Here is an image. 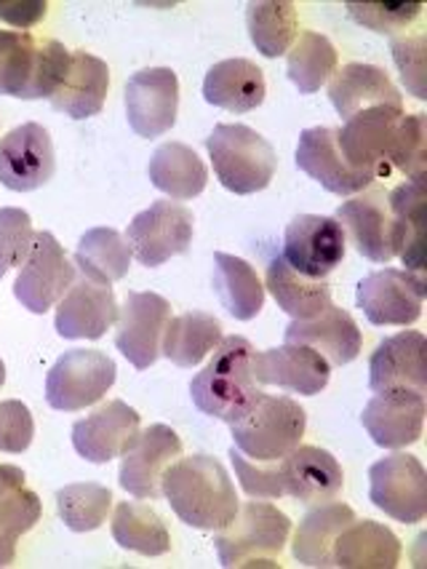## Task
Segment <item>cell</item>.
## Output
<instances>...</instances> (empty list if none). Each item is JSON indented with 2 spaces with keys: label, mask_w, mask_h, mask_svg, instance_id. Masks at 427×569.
Wrapping results in <instances>:
<instances>
[{
  "label": "cell",
  "mask_w": 427,
  "mask_h": 569,
  "mask_svg": "<svg viewBox=\"0 0 427 569\" xmlns=\"http://www.w3.org/2000/svg\"><path fill=\"white\" fill-rule=\"evenodd\" d=\"M425 295V276L385 268L358 283L356 302L374 327H411L423 316Z\"/></svg>",
  "instance_id": "cell-10"
},
{
  "label": "cell",
  "mask_w": 427,
  "mask_h": 569,
  "mask_svg": "<svg viewBox=\"0 0 427 569\" xmlns=\"http://www.w3.org/2000/svg\"><path fill=\"white\" fill-rule=\"evenodd\" d=\"M393 59H396L400 81H404L409 94L417 99H427V38H396L390 43Z\"/></svg>",
  "instance_id": "cell-45"
},
{
  "label": "cell",
  "mask_w": 427,
  "mask_h": 569,
  "mask_svg": "<svg viewBox=\"0 0 427 569\" xmlns=\"http://www.w3.org/2000/svg\"><path fill=\"white\" fill-rule=\"evenodd\" d=\"M45 0H0V19L28 32L45 17Z\"/></svg>",
  "instance_id": "cell-47"
},
{
  "label": "cell",
  "mask_w": 427,
  "mask_h": 569,
  "mask_svg": "<svg viewBox=\"0 0 427 569\" xmlns=\"http://www.w3.org/2000/svg\"><path fill=\"white\" fill-rule=\"evenodd\" d=\"M193 211L176 201H155L129 222L126 241L134 257L148 268L185 254L193 243Z\"/></svg>",
  "instance_id": "cell-11"
},
{
  "label": "cell",
  "mask_w": 427,
  "mask_h": 569,
  "mask_svg": "<svg viewBox=\"0 0 427 569\" xmlns=\"http://www.w3.org/2000/svg\"><path fill=\"white\" fill-rule=\"evenodd\" d=\"M212 361L190 382V396L203 415L222 422H238L254 409L262 390L252 372L254 346L246 337H222Z\"/></svg>",
  "instance_id": "cell-2"
},
{
  "label": "cell",
  "mask_w": 427,
  "mask_h": 569,
  "mask_svg": "<svg viewBox=\"0 0 427 569\" xmlns=\"http://www.w3.org/2000/svg\"><path fill=\"white\" fill-rule=\"evenodd\" d=\"M427 340L423 332H398L385 337L369 359V388L374 393L409 388L417 393L427 390L425 367Z\"/></svg>",
  "instance_id": "cell-23"
},
{
  "label": "cell",
  "mask_w": 427,
  "mask_h": 569,
  "mask_svg": "<svg viewBox=\"0 0 427 569\" xmlns=\"http://www.w3.org/2000/svg\"><path fill=\"white\" fill-rule=\"evenodd\" d=\"M113 540L126 551L142 556H163L171 551V535L161 513L144 502H118L113 516Z\"/></svg>",
  "instance_id": "cell-38"
},
{
  "label": "cell",
  "mask_w": 427,
  "mask_h": 569,
  "mask_svg": "<svg viewBox=\"0 0 427 569\" xmlns=\"http://www.w3.org/2000/svg\"><path fill=\"white\" fill-rule=\"evenodd\" d=\"M369 500L400 525H419L427 516V471L414 455L396 452L369 468Z\"/></svg>",
  "instance_id": "cell-9"
},
{
  "label": "cell",
  "mask_w": 427,
  "mask_h": 569,
  "mask_svg": "<svg viewBox=\"0 0 427 569\" xmlns=\"http://www.w3.org/2000/svg\"><path fill=\"white\" fill-rule=\"evenodd\" d=\"M345 9L360 28L393 36L419 17L423 3H390V0H385V3H347Z\"/></svg>",
  "instance_id": "cell-42"
},
{
  "label": "cell",
  "mask_w": 427,
  "mask_h": 569,
  "mask_svg": "<svg viewBox=\"0 0 427 569\" xmlns=\"http://www.w3.org/2000/svg\"><path fill=\"white\" fill-rule=\"evenodd\" d=\"M57 158L51 134L41 123H22L0 137V184L17 193L43 188L54 177Z\"/></svg>",
  "instance_id": "cell-16"
},
{
  "label": "cell",
  "mask_w": 427,
  "mask_h": 569,
  "mask_svg": "<svg viewBox=\"0 0 427 569\" xmlns=\"http://www.w3.org/2000/svg\"><path fill=\"white\" fill-rule=\"evenodd\" d=\"M230 458H233L235 476H238L241 489L254 500H278L284 498V479H281L278 460L275 462H254L246 455H241L238 449H230Z\"/></svg>",
  "instance_id": "cell-43"
},
{
  "label": "cell",
  "mask_w": 427,
  "mask_h": 569,
  "mask_svg": "<svg viewBox=\"0 0 427 569\" xmlns=\"http://www.w3.org/2000/svg\"><path fill=\"white\" fill-rule=\"evenodd\" d=\"M72 51L24 30H0V97L51 99L70 68Z\"/></svg>",
  "instance_id": "cell-3"
},
{
  "label": "cell",
  "mask_w": 427,
  "mask_h": 569,
  "mask_svg": "<svg viewBox=\"0 0 427 569\" xmlns=\"http://www.w3.org/2000/svg\"><path fill=\"white\" fill-rule=\"evenodd\" d=\"M222 342V323L212 313L190 310L166 323L161 356L182 369H193Z\"/></svg>",
  "instance_id": "cell-35"
},
{
  "label": "cell",
  "mask_w": 427,
  "mask_h": 569,
  "mask_svg": "<svg viewBox=\"0 0 427 569\" xmlns=\"http://www.w3.org/2000/svg\"><path fill=\"white\" fill-rule=\"evenodd\" d=\"M292 521L284 511L262 500L238 506V513L227 527L216 529V553L222 567H278L275 559L284 553Z\"/></svg>",
  "instance_id": "cell-5"
},
{
  "label": "cell",
  "mask_w": 427,
  "mask_h": 569,
  "mask_svg": "<svg viewBox=\"0 0 427 569\" xmlns=\"http://www.w3.org/2000/svg\"><path fill=\"white\" fill-rule=\"evenodd\" d=\"M161 495L187 527L216 532L238 513V495L225 466L209 455L180 458L166 468Z\"/></svg>",
  "instance_id": "cell-1"
},
{
  "label": "cell",
  "mask_w": 427,
  "mask_h": 569,
  "mask_svg": "<svg viewBox=\"0 0 427 569\" xmlns=\"http://www.w3.org/2000/svg\"><path fill=\"white\" fill-rule=\"evenodd\" d=\"M32 236V220L22 209H0V278L24 262Z\"/></svg>",
  "instance_id": "cell-44"
},
{
  "label": "cell",
  "mask_w": 427,
  "mask_h": 569,
  "mask_svg": "<svg viewBox=\"0 0 427 569\" xmlns=\"http://www.w3.org/2000/svg\"><path fill=\"white\" fill-rule=\"evenodd\" d=\"M337 62L339 57L334 43L321 32L307 30L288 51V81L297 86L299 94H315V91H321V86L332 81V76L337 72Z\"/></svg>",
  "instance_id": "cell-39"
},
{
  "label": "cell",
  "mask_w": 427,
  "mask_h": 569,
  "mask_svg": "<svg viewBox=\"0 0 427 569\" xmlns=\"http://www.w3.org/2000/svg\"><path fill=\"white\" fill-rule=\"evenodd\" d=\"M400 540L379 521H350L334 542V567L393 569L400 561Z\"/></svg>",
  "instance_id": "cell-30"
},
{
  "label": "cell",
  "mask_w": 427,
  "mask_h": 569,
  "mask_svg": "<svg viewBox=\"0 0 427 569\" xmlns=\"http://www.w3.org/2000/svg\"><path fill=\"white\" fill-rule=\"evenodd\" d=\"M182 458V439L174 428L155 422L131 439L126 452L121 455L118 481L136 500L161 498V479L174 460Z\"/></svg>",
  "instance_id": "cell-13"
},
{
  "label": "cell",
  "mask_w": 427,
  "mask_h": 569,
  "mask_svg": "<svg viewBox=\"0 0 427 569\" xmlns=\"http://www.w3.org/2000/svg\"><path fill=\"white\" fill-rule=\"evenodd\" d=\"M350 521H356V513L345 502L328 500L313 506L294 535V559L305 567H334V542Z\"/></svg>",
  "instance_id": "cell-31"
},
{
  "label": "cell",
  "mask_w": 427,
  "mask_h": 569,
  "mask_svg": "<svg viewBox=\"0 0 427 569\" xmlns=\"http://www.w3.org/2000/svg\"><path fill=\"white\" fill-rule=\"evenodd\" d=\"M216 180L235 196H252L273 182L278 156L260 131L243 123H216L206 137Z\"/></svg>",
  "instance_id": "cell-4"
},
{
  "label": "cell",
  "mask_w": 427,
  "mask_h": 569,
  "mask_svg": "<svg viewBox=\"0 0 427 569\" xmlns=\"http://www.w3.org/2000/svg\"><path fill=\"white\" fill-rule=\"evenodd\" d=\"M140 422L142 417L134 407L115 399L72 426V447L83 460L104 466L126 452L131 439L140 433Z\"/></svg>",
  "instance_id": "cell-21"
},
{
  "label": "cell",
  "mask_w": 427,
  "mask_h": 569,
  "mask_svg": "<svg viewBox=\"0 0 427 569\" xmlns=\"http://www.w3.org/2000/svg\"><path fill=\"white\" fill-rule=\"evenodd\" d=\"M404 108H372L353 116L337 129V142L345 161L353 169L372 171L377 180L390 174L393 142H396L398 123Z\"/></svg>",
  "instance_id": "cell-14"
},
{
  "label": "cell",
  "mask_w": 427,
  "mask_h": 569,
  "mask_svg": "<svg viewBox=\"0 0 427 569\" xmlns=\"http://www.w3.org/2000/svg\"><path fill=\"white\" fill-rule=\"evenodd\" d=\"M214 292L222 308L233 319L252 321L265 308V287L246 260L216 251L214 254Z\"/></svg>",
  "instance_id": "cell-34"
},
{
  "label": "cell",
  "mask_w": 427,
  "mask_h": 569,
  "mask_svg": "<svg viewBox=\"0 0 427 569\" xmlns=\"http://www.w3.org/2000/svg\"><path fill=\"white\" fill-rule=\"evenodd\" d=\"M278 471L288 498L299 500L302 506L334 500L345 485L337 458L321 447L299 445L292 449L286 458L278 460Z\"/></svg>",
  "instance_id": "cell-24"
},
{
  "label": "cell",
  "mask_w": 427,
  "mask_h": 569,
  "mask_svg": "<svg viewBox=\"0 0 427 569\" xmlns=\"http://www.w3.org/2000/svg\"><path fill=\"white\" fill-rule=\"evenodd\" d=\"M115 375V361L102 350H68L45 375V401L59 412H81L108 396Z\"/></svg>",
  "instance_id": "cell-7"
},
{
  "label": "cell",
  "mask_w": 427,
  "mask_h": 569,
  "mask_svg": "<svg viewBox=\"0 0 427 569\" xmlns=\"http://www.w3.org/2000/svg\"><path fill=\"white\" fill-rule=\"evenodd\" d=\"M307 428V412L288 396L262 393L260 401L238 422H230V436L241 455L254 462H275L299 447Z\"/></svg>",
  "instance_id": "cell-6"
},
{
  "label": "cell",
  "mask_w": 427,
  "mask_h": 569,
  "mask_svg": "<svg viewBox=\"0 0 427 569\" xmlns=\"http://www.w3.org/2000/svg\"><path fill=\"white\" fill-rule=\"evenodd\" d=\"M171 321V302L155 292H129L123 308H118L115 346L131 361V367L150 369L161 356V340Z\"/></svg>",
  "instance_id": "cell-15"
},
{
  "label": "cell",
  "mask_w": 427,
  "mask_h": 569,
  "mask_svg": "<svg viewBox=\"0 0 427 569\" xmlns=\"http://www.w3.org/2000/svg\"><path fill=\"white\" fill-rule=\"evenodd\" d=\"M425 393L409 388L383 390L364 407L360 422L372 441L383 449H404L417 445L425 428Z\"/></svg>",
  "instance_id": "cell-20"
},
{
  "label": "cell",
  "mask_w": 427,
  "mask_h": 569,
  "mask_svg": "<svg viewBox=\"0 0 427 569\" xmlns=\"http://www.w3.org/2000/svg\"><path fill=\"white\" fill-rule=\"evenodd\" d=\"M265 287L271 289L278 308L297 321L315 319L332 306V287L326 278L302 276L292 264H286L284 257H275L267 264Z\"/></svg>",
  "instance_id": "cell-33"
},
{
  "label": "cell",
  "mask_w": 427,
  "mask_h": 569,
  "mask_svg": "<svg viewBox=\"0 0 427 569\" xmlns=\"http://www.w3.org/2000/svg\"><path fill=\"white\" fill-rule=\"evenodd\" d=\"M265 72L252 59H225L216 62L203 78V99L214 108L230 112H252L265 102Z\"/></svg>",
  "instance_id": "cell-28"
},
{
  "label": "cell",
  "mask_w": 427,
  "mask_h": 569,
  "mask_svg": "<svg viewBox=\"0 0 427 569\" xmlns=\"http://www.w3.org/2000/svg\"><path fill=\"white\" fill-rule=\"evenodd\" d=\"M390 169L404 171L411 182L425 180L427 169V118L423 112L400 118L396 142H393Z\"/></svg>",
  "instance_id": "cell-41"
},
{
  "label": "cell",
  "mask_w": 427,
  "mask_h": 569,
  "mask_svg": "<svg viewBox=\"0 0 427 569\" xmlns=\"http://www.w3.org/2000/svg\"><path fill=\"white\" fill-rule=\"evenodd\" d=\"M72 283H75V264L68 260L62 243L49 230H38L32 236L28 257L19 264L14 297L30 313L43 316L68 295Z\"/></svg>",
  "instance_id": "cell-8"
},
{
  "label": "cell",
  "mask_w": 427,
  "mask_h": 569,
  "mask_svg": "<svg viewBox=\"0 0 427 569\" xmlns=\"http://www.w3.org/2000/svg\"><path fill=\"white\" fill-rule=\"evenodd\" d=\"M35 422L22 401H0V452L22 455L32 445Z\"/></svg>",
  "instance_id": "cell-46"
},
{
  "label": "cell",
  "mask_w": 427,
  "mask_h": 569,
  "mask_svg": "<svg viewBox=\"0 0 427 569\" xmlns=\"http://www.w3.org/2000/svg\"><path fill=\"white\" fill-rule=\"evenodd\" d=\"M41 500L24 487V471L17 466H0V567L17 559L22 535L41 521Z\"/></svg>",
  "instance_id": "cell-29"
},
{
  "label": "cell",
  "mask_w": 427,
  "mask_h": 569,
  "mask_svg": "<svg viewBox=\"0 0 427 569\" xmlns=\"http://www.w3.org/2000/svg\"><path fill=\"white\" fill-rule=\"evenodd\" d=\"M252 372L260 386H275L288 393L318 396L328 386L332 363L318 350L299 346V342H284L281 348L252 353Z\"/></svg>",
  "instance_id": "cell-19"
},
{
  "label": "cell",
  "mask_w": 427,
  "mask_h": 569,
  "mask_svg": "<svg viewBox=\"0 0 427 569\" xmlns=\"http://www.w3.org/2000/svg\"><path fill=\"white\" fill-rule=\"evenodd\" d=\"M3 382H6V363L0 361V388H3Z\"/></svg>",
  "instance_id": "cell-48"
},
{
  "label": "cell",
  "mask_w": 427,
  "mask_h": 569,
  "mask_svg": "<svg viewBox=\"0 0 427 569\" xmlns=\"http://www.w3.org/2000/svg\"><path fill=\"white\" fill-rule=\"evenodd\" d=\"M297 167L334 196H358L377 180L372 171L353 169L345 161L337 142V129L332 126H313V129L302 131Z\"/></svg>",
  "instance_id": "cell-18"
},
{
  "label": "cell",
  "mask_w": 427,
  "mask_h": 569,
  "mask_svg": "<svg viewBox=\"0 0 427 569\" xmlns=\"http://www.w3.org/2000/svg\"><path fill=\"white\" fill-rule=\"evenodd\" d=\"M118 321V302L110 283L78 278L59 300L54 329L64 340H100Z\"/></svg>",
  "instance_id": "cell-22"
},
{
  "label": "cell",
  "mask_w": 427,
  "mask_h": 569,
  "mask_svg": "<svg viewBox=\"0 0 427 569\" xmlns=\"http://www.w3.org/2000/svg\"><path fill=\"white\" fill-rule=\"evenodd\" d=\"M150 182L171 201H193L206 190L209 169L193 148L182 142H166L155 150L148 167Z\"/></svg>",
  "instance_id": "cell-32"
},
{
  "label": "cell",
  "mask_w": 427,
  "mask_h": 569,
  "mask_svg": "<svg viewBox=\"0 0 427 569\" xmlns=\"http://www.w3.org/2000/svg\"><path fill=\"white\" fill-rule=\"evenodd\" d=\"M248 38L262 57L275 59L292 51L299 38L297 6L292 0H260L246 6Z\"/></svg>",
  "instance_id": "cell-36"
},
{
  "label": "cell",
  "mask_w": 427,
  "mask_h": 569,
  "mask_svg": "<svg viewBox=\"0 0 427 569\" xmlns=\"http://www.w3.org/2000/svg\"><path fill=\"white\" fill-rule=\"evenodd\" d=\"M131 257H134V251L115 228L85 230L75 249V264L85 278L96 283H115L126 278Z\"/></svg>",
  "instance_id": "cell-37"
},
{
  "label": "cell",
  "mask_w": 427,
  "mask_h": 569,
  "mask_svg": "<svg viewBox=\"0 0 427 569\" xmlns=\"http://www.w3.org/2000/svg\"><path fill=\"white\" fill-rule=\"evenodd\" d=\"M328 99L345 121L372 108H404V97L390 76L377 64L350 62L337 70L328 83Z\"/></svg>",
  "instance_id": "cell-25"
},
{
  "label": "cell",
  "mask_w": 427,
  "mask_h": 569,
  "mask_svg": "<svg viewBox=\"0 0 427 569\" xmlns=\"http://www.w3.org/2000/svg\"><path fill=\"white\" fill-rule=\"evenodd\" d=\"M286 342H299L318 350L332 367H345V363L356 361L364 346V335H360L358 323L347 310L328 306L324 313L315 319L297 321L294 319L286 327Z\"/></svg>",
  "instance_id": "cell-26"
},
{
  "label": "cell",
  "mask_w": 427,
  "mask_h": 569,
  "mask_svg": "<svg viewBox=\"0 0 427 569\" xmlns=\"http://www.w3.org/2000/svg\"><path fill=\"white\" fill-rule=\"evenodd\" d=\"M345 230L334 217L299 214L288 222L281 257L302 276L326 278L345 260Z\"/></svg>",
  "instance_id": "cell-12"
},
{
  "label": "cell",
  "mask_w": 427,
  "mask_h": 569,
  "mask_svg": "<svg viewBox=\"0 0 427 569\" xmlns=\"http://www.w3.org/2000/svg\"><path fill=\"white\" fill-rule=\"evenodd\" d=\"M110 89V68L89 51H72L70 68L51 97V108L64 112L72 121L100 116Z\"/></svg>",
  "instance_id": "cell-27"
},
{
  "label": "cell",
  "mask_w": 427,
  "mask_h": 569,
  "mask_svg": "<svg viewBox=\"0 0 427 569\" xmlns=\"http://www.w3.org/2000/svg\"><path fill=\"white\" fill-rule=\"evenodd\" d=\"M180 112V78L171 68L134 72L126 83L129 126L144 139L163 137L174 129Z\"/></svg>",
  "instance_id": "cell-17"
},
{
  "label": "cell",
  "mask_w": 427,
  "mask_h": 569,
  "mask_svg": "<svg viewBox=\"0 0 427 569\" xmlns=\"http://www.w3.org/2000/svg\"><path fill=\"white\" fill-rule=\"evenodd\" d=\"M57 508L64 527L72 532H94L108 521L110 508H113V492L96 481L68 485L57 492Z\"/></svg>",
  "instance_id": "cell-40"
}]
</instances>
